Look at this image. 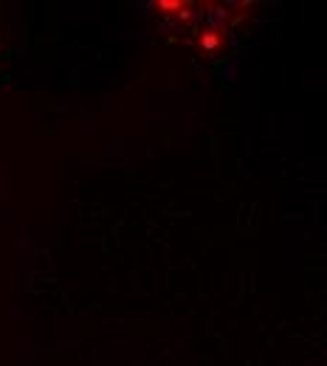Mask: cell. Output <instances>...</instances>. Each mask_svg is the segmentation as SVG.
I'll return each instance as SVG.
<instances>
[{
  "label": "cell",
  "mask_w": 327,
  "mask_h": 366,
  "mask_svg": "<svg viewBox=\"0 0 327 366\" xmlns=\"http://www.w3.org/2000/svg\"><path fill=\"white\" fill-rule=\"evenodd\" d=\"M218 45V37H203V48H215Z\"/></svg>",
  "instance_id": "cell-1"
}]
</instances>
